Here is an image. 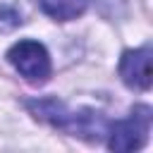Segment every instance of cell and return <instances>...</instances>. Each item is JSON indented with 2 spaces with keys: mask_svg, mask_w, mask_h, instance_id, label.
<instances>
[{
  "mask_svg": "<svg viewBox=\"0 0 153 153\" xmlns=\"http://www.w3.org/2000/svg\"><path fill=\"white\" fill-rule=\"evenodd\" d=\"M148 129H151V108L136 105L127 120L112 124L110 148L112 151H136L146 143Z\"/></svg>",
  "mask_w": 153,
  "mask_h": 153,
  "instance_id": "obj_1",
  "label": "cell"
},
{
  "mask_svg": "<svg viewBox=\"0 0 153 153\" xmlns=\"http://www.w3.org/2000/svg\"><path fill=\"white\" fill-rule=\"evenodd\" d=\"M7 60L14 65V69L29 79V81H45L48 74H50V57L45 53V48L36 41H19L10 48L7 53Z\"/></svg>",
  "mask_w": 153,
  "mask_h": 153,
  "instance_id": "obj_2",
  "label": "cell"
},
{
  "mask_svg": "<svg viewBox=\"0 0 153 153\" xmlns=\"http://www.w3.org/2000/svg\"><path fill=\"white\" fill-rule=\"evenodd\" d=\"M120 74L129 88L146 91L151 86V48L143 45L139 50H127L120 62Z\"/></svg>",
  "mask_w": 153,
  "mask_h": 153,
  "instance_id": "obj_3",
  "label": "cell"
},
{
  "mask_svg": "<svg viewBox=\"0 0 153 153\" xmlns=\"http://www.w3.org/2000/svg\"><path fill=\"white\" fill-rule=\"evenodd\" d=\"M38 5L48 17L69 22V19H76L79 14H84L88 0H38Z\"/></svg>",
  "mask_w": 153,
  "mask_h": 153,
  "instance_id": "obj_4",
  "label": "cell"
},
{
  "mask_svg": "<svg viewBox=\"0 0 153 153\" xmlns=\"http://www.w3.org/2000/svg\"><path fill=\"white\" fill-rule=\"evenodd\" d=\"M19 12L14 7H0V31H12L14 26H19Z\"/></svg>",
  "mask_w": 153,
  "mask_h": 153,
  "instance_id": "obj_5",
  "label": "cell"
}]
</instances>
